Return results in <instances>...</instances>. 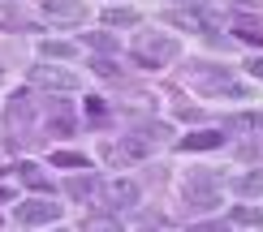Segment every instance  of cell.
<instances>
[{"label":"cell","instance_id":"1","mask_svg":"<svg viewBox=\"0 0 263 232\" xmlns=\"http://www.w3.org/2000/svg\"><path fill=\"white\" fill-rule=\"evenodd\" d=\"M181 82L190 86V91H199L203 99H224V95L229 99H250V91L224 69V65H190V69L181 73Z\"/></svg>","mask_w":263,"mask_h":232},{"label":"cell","instance_id":"2","mask_svg":"<svg viewBox=\"0 0 263 232\" xmlns=\"http://www.w3.org/2000/svg\"><path fill=\"white\" fill-rule=\"evenodd\" d=\"M177 52H181V43L173 35H138L134 48H129V56H134L142 69H160V65L177 60Z\"/></svg>","mask_w":263,"mask_h":232},{"label":"cell","instance_id":"3","mask_svg":"<svg viewBox=\"0 0 263 232\" xmlns=\"http://www.w3.org/2000/svg\"><path fill=\"white\" fill-rule=\"evenodd\" d=\"M216 202H220V189H216L212 176H190L185 181V206L190 211H212Z\"/></svg>","mask_w":263,"mask_h":232},{"label":"cell","instance_id":"4","mask_svg":"<svg viewBox=\"0 0 263 232\" xmlns=\"http://www.w3.org/2000/svg\"><path fill=\"white\" fill-rule=\"evenodd\" d=\"M61 219V206L52 198H30V202L17 206V224L22 228H35V224H57Z\"/></svg>","mask_w":263,"mask_h":232},{"label":"cell","instance_id":"5","mask_svg":"<svg viewBox=\"0 0 263 232\" xmlns=\"http://www.w3.org/2000/svg\"><path fill=\"white\" fill-rule=\"evenodd\" d=\"M30 82L35 86H48V91H78V73H69V69H57V65H35L30 69Z\"/></svg>","mask_w":263,"mask_h":232},{"label":"cell","instance_id":"6","mask_svg":"<svg viewBox=\"0 0 263 232\" xmlns=\"http://www.w3.org/2000/svg\"><path fill=\"white\" fill-rule=\"evenodd\" d=\"M43 17L57 26H82L86 22V5L82 0H43Z\"/></svg>","mask_w":263,"mask_h":232},{"label":"cell","instance_id":"7","mask_svg":"<svg viewBox=\"0 0 263 232\" xmlns=\"http://www.w3.org/2000/svg\"><path fill=\"white\" fill-rule=\"evenodd\" d=\"M100 198H104V206H112V211H125V206L138 202V185L134 181H108V185H100Z\"/></svg>","mask_w":263,"mask_h":232},{"label":"cell","instance_id":"8","mask_svg":"<svg viewBox=\"0 0 263 232\" xmlns=\"http://www.w3.org/2000/svg\"><path fill=\"white\" fill-rule=\"evenodd\" d=\"M164 22H168V26H185V30H216V26H220L216 17L199 13V5H194V9H173V13H164Z\"/></svg>","mask_w":263,"mask_h":232},{"label":"cell","instance_id":"9","mask_svg":"<svg viewBox=\"0 0 263 232\" xmlns=\"http://www.w3.org/2000/svg\"><path fill=\"white\" fill-rule=\"evenodd\" d=\"M216 146H224L220 129H199V134H185L177 142V151H216Z\"/></svg>","mask_w":263,"mask_h":232},{"label":"cell","instance_id":"10","mask_svg":"<svg viewBox=\"0 0 263 232\" xmlns=\"http://www.w3.org/2000/svg\"><path fill=\"white\" fill-rule=\"evenodd\" d=\"M65 194H69V198H78V202H91V198H100V181H95L91 172H86V176H69Z\"/></svg>","mask_w":263,"mask_h":232},{"label":"cell","instance_id":"11","mask_svg":"<svg viewBox=\"0 0 263 232\" xmlns=\"http://www.w3.org/2000/svg\"><path fill=\"white\" fill-rule=\"evenodd\" d=\"M17 176H22V185H26V189L52 194V181H48V172H39V163H17Z\"/></svg>","mask_w":263,"mask_h":232},{"label":"cell","instance_id":"12","mask_svg":"<svg viewBox=\"0 0 263 232\" xmlns=\"http://www.w3.org/2000/svg\"><path fill=\"white\" fill-rule=\"evenodd\" d=\"M73 52H78V48L65 43V39H43V43H39V56H48V60H69Z\"/></svg>","mask_w":263,"mask_h":232},{"label":"cell","instance_id":"13","mask_svg":"<svg viewBox=\"0 0 263 232\" xmlns=\"http://www.w3.org/2000/svg\"><path fill=\"white\" fill-rule=\"evenodd\" d=\"M229 224H237V228H263V211H255V206H233Z\"/></svg>","mask_w":263,"mask_h":232},{"label":"cell","instance_id":"14","mask_svg":"<svg viewBox=\"0 0 263 232\" xmlns=\"http://www.w3.org/2000/svg\"><path fill=\"white\" fill-rule=\"evenodd\" d=\"M233 189L242 194V198H259V194H263V172H246V176H237Z\"/></svg>","mask_w":263,"mask_h":232},{"label":"cell","instance_id":"15","mask_svg":"<svg viewBox=\"0 0 263 232\" xmlns=\"http://www.w3.org/2000/svg\"><path fill=\"white\" fill-rule=\"evenodd\" d=\"M134 22H138L134 9H108L104 13V26H134Z\"/></svg>","mask_w":263,"mask_h":232},{"label":"cell","instance_id":"16","mask_svg":"<svg viewBox=\"0 0 263 232\" xmlns=\"http://www.w3.org/2000/svg\"><path fill=\"white\" fill-rule=\"evenodd\" d=\"M52 163H57V168H91L86 155H73V151H57V155H52Z\"/></svg>","mask_w":263,"mask_h":232},{"label":"cell","instance_id":"17","mask_svg":"<svg viewBox=\"0 0 263 232\" xmlns=\"http://www.w3.org/2000/svg\"><path fill=\"white\" fill-rule=\"evenodd\" d=\"M86 48H95V52H117V39L104 35V30H95V35H86Z\"/></svg>","mask_w":263,"mask_h":232},{"label":"cell","instance_id":"18","mask_svg":"<svg viewBox=\"0 0 263 232\" xmlns=\"http://www.w3.org/2000/svg\"><path fill=\"white\" fill-rule=\"evenodd\" d=\"M237 39L259 43V48H263V26H255V22H237Z\"/></svg>","mask_w":263,"mask_h":232},{"label":"cell","instance_id":"19","mask_svg":"<svg viewBox=\"0 0 263 232\" xmlns=\"http://www.w3.org/2000/svg\"><path fill=\"white\" fill-rule=\"evenodd\" d=\"M26 112H30L26 95H22V99H13V103H9V120H26Z\"/></svg>","mask_w":263,"mask_h":232},{"label":"cell","instance_id":"20","mask_svg":"<svg viewBox=\"0 0 263 232\" xmlns=\"http://www.w3.org/2000/svg\"><path fill=\"white\" fill-rule=\"evenodd\" d=\"M95 73H104V77H117V69H112V60H95Z\"/></svg>","mask_w":263,"mask_h":232},{"label":"cell","instance_id":"21","mask_svg":"<svg viewBox=\"0 0 263 232\" xmlns=\"http://www.w3.org/2000/svg\"><path fill=\"white\" fill-rule=\"evenodd\" d=\"M233 5H242V9H259L263 0H233Z\"/></svg>","mask_w":263,"mask_h":232},{"label":"cell","instance_id":"22","mask_svg":"<svg viewBox=\"0 0 263 232\" xmlns=\"http://www.w3.org/2000/svg\"><path fill=\"white\" fill-rule=\"evenodd\" d=\"M9 198H13V194H9V189H5V185H0V202H9Z\"/></svg>","mask_w":263,"mask_h":232},{"label":"cell","instance_id":"23","mask_svg":"<svg viewBox=\"0 0 263 232\" xmlns=\"http://www.w3.org/2000/svg\"><path fill=\"white\" fill-rule=\"evenodd\" d=\"M250 69H255V73H263V60H255V65H250Z\"/></svg>","mask_w":263,"mask_h":232},{"label":"cell","instance_id":"24","mask_svg":"<svg viewBox=\"0 0 263 232\" xmlns=\"http://www.w3.org/2000/svg\"><path fill=\"white\" fill-rule=\"evenodd\" d=\"M185 5H207V0H185Z\"/></svg>","mask_w":263,"mask_h":232},{"label":"cell","instance_id":"25","mask_svg":"<svg viewBox=\"0 0 263 232\" xmlns=\"http://www.w3.org/2000/svg\"><path fill=\"white\" fill-rule=\"evenodd\" d=\"M0 82H5V69H0Z\"/></svg>","mask_w":263,"mask_h":232},{"label":"cell","instance_id":"26","mask_svg":"<svg viewBox=\"0 0 263 232\" xmlns=\"http://www.w3.org/2000/svg\"><path fill=\"white\" fill-rule=\"evenodd\" d=\"M0 5H9V0H0Z\"/></svg>","mask_w":263,"mask_h":232}]
</instances>
